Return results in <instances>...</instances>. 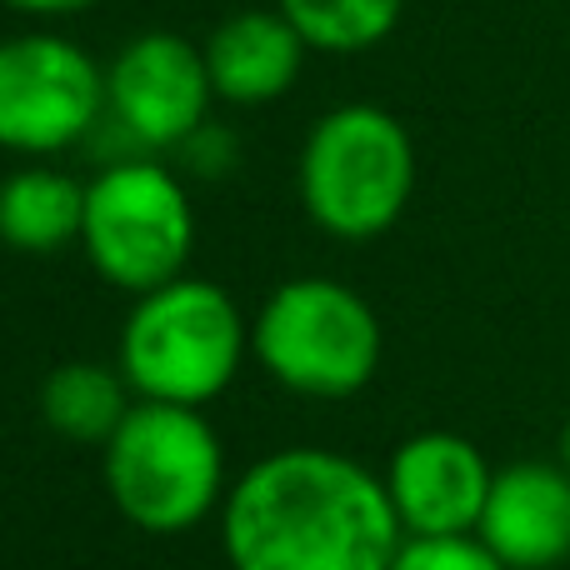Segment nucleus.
I'll use <instances>...</instances> for the list:
<instances>
[{
	"label": "nucleus",
	"instance_id": "f257e3e1",
	"mask_svg": "<svg viewBox=\"0 0 570 570\" xmlns=\"http://www.w3.org/2000/svg\"><path fill=\"white\" fill-rule=\"evenodd\" d=\"M405 546L385 481L335 451H276L226 495L236 570H391Z\"/></svg>",
	"mask_w": 570,
	"mask_h": 570
},
{
	"label": "nucleus",
	"instance_id": "f03ea898",
	"mask_svg": "<svg viewBox=\"0 0 570 570\" xmlns=\"http://www.w3.org/2000/svg\"><path fill=\"white\" fill-rule=\"evenodd\" d=\"M250 351V325L240 305L216 281L180 276L150 295H136V311L120 331V375L140 401L210 405Z\"/></svg>",
	"mask_w": 570,
	"mask_h": 570
},
{
	"label": "nucleus",
	"instance_id": "7ed1b4c3",
	"mask_svg": "<svg viewBox=\"0 0 570 570\" xmlns=\"http://www.w3.org/2000/svg\"><path fill=\"white\" fill-rule=\"evenodd\" d=\"M415 190V146L381 106H335L301 150V206L325 236L375 240L405 216Z\"/></svg>",
	"mask_w": 570,
	"mask_h": 570
},
{
	"label": "nucleus",
	"instance_id": "20e7f679",
	"mask_svg": "<svg viewBox=\"0 0 570 570\" xmlns=\"http://www.w3.org/2000/svg\"><path fill=\"white\" fill-rule=\"evenodd\" d=\"M106 491L116 511L150 535L206 521L226 491V455L210 421L190 405L136 401L106 441Z\"/></svg>",
	"mask_w": 570,
	"mask_h": 570
},
{
	"label": "nucleus",
	"instance_id": "39448f33",
	"mask_svg": "<svg viewBox=\"0 0 570 570\" xmlns=\"http://www.w3.org/2000/svg\"><path fill=\"white\" fill-rule=\"evenodd\" d=\"M80 246L100 281L130 295H150L186 276L196 250V206L180 176L160 160H110L86 186Z\"/></svg>",
	"mask_w": 570,
	"mask_h": 570
},
{
	"label": "nucleus",
	"instance_id": "423d86ee",
	"mask_svg": "<svg viewBox=\"0 0 570 570\" xmlns=\"http://www.w3.org/2000/svg\"><path fill=\"white\" fill-rule=\"evenodd\" d=\"M250 355L295 395L345 401L381 365V321L351 285L301 276L285 281L250 325Z\"/></svg>",
	"mask_w": 570,
	"mask_h": 570
},
{
	"label": "nucleus",
	"instance_id": "0eeeda50",
	"mask_svg": "<svg viewBox=\"0 0 570 570\" xmlns=\"http://www.w3.org/2000/svg\"><path fill=\"white\" fill-rule=\"evenodd\" d=\"M106 120V70L56 30L0 40V150L56 156Z\"/></svg>",
	"mask_w": 570,
	"mask_h": 570
},
{
	"label": "nucleus",
	"instance_id": "6e6552de",
	"mask_svg": "<svg viewBox=\"0 0 570 570\" xmlns=\"http://www.w3.org/2000/svg\"><path fill=\"white\" fill-rule=\"evenodd\" d=\"M216 100L206 70V50L176 30H146L106 70V116L140 150L186 146Z\"/></svg>",
	"mask_w": 570,
	"mask_h": 570
},
{
	"label": "nucleus",
	"instance_id": "1a4fd4ad",
	"mask_svg": "<svg viewBox=\"0 0 570 570\" xmlns=\"http://www.w3.org/2000/svg\"><path fill=\"white\" fill-rule=\"evenodd\" d=\"M495 471L465 435L451 431H421L391 455L385 491L401 515V531L411 541H451V535H475L491 495Z\"/></svg>",
	"mask_w": 570,
	"mask_h": 570
},
{
	"label": "nucleus",
	"instance_id": "9d476101",
	"mask_svg": "<svg viewBox=\"0 0 570 570\" xmlns=\"http://www.w3.org/2000/svg\"><path fill=\"white\" fill-rule=\"evenodd\" d=\"M475 541L505 570H551L570 561V471L546 461L495 471Z\"/></svg>",
	"mask_w": 570,
	"mask_h": 570
},
{
	"label": "nucleus",
	"instance_id": "9b49d317",
	"mask_svg": "<svg viewBox=\"0 0 570 570\" xmlns=\"http://www.w3.org/2000/svg\"><path fill=\"white\" fill-rule=\"evenodd\" d=\"M305 40L281 10H240L220 20L206 40V70L216 100L230 106H266L285 96L305 66Z\"/></svg>",
	"mask_w": 570,
	"mask_h": 570
},
{
	"label": "nucleus",
	"instance_id": "f8f14e48",
	"mask_svg": "<svg viewBox=\"0 0 570 570\" xmlns=\"http://www.w3.org/2000/svg\"><path fill=\"white\" fill-rule=\"evenodd\" d=\"M86 226V186L56 166H20L0 180V240L20 256H56Z\"/></svg>",
	"mask_w": 570,
	"mask_h": 570
},
{
	"label": "nucleus",
	"instance_id": "ddd939ff",
	"mask_svg": "<svg viewBox=\"0 0 570 570\" xmlns=\"http://www.w3.org/2000/svg\"><path fill=\"white\" fill-rule=\"evenodd\" d=\"M130 385L120 371L100 361H66L46 375L40 385V415L56 435L66 441H80V445H106L110 435L120 431L136 401H130Z\"/></svg>",
	"mask_w": 570,
	"mask_h": 570
},
{
	"label": "nucleus",
	"instance_id": "4468645a",
	"mask_svg": "<svg viewBox=\"0 0 570 570\" xmlns=\"http://www.w3.org/2000/svg\"><path fill=\"white\" fill-rule=\"evenodd\" d=\"M276 10L301 30V40L325 56L371 50L401 26L405 0H276Z\"/></svg>",
	"mask_w": 570,
	"mask_h": 570
},
{
	"label": "nucleus",
	"instance_id": "2eb2a0df",
	"mask_svg": "<svg viewBox=\"0 0 570 570\" xmlns=\"http://www.w3.org/2000/svg\"><path fill=\"white\" fill-rule=\"evenodd\" d=\"M391 570H505V566L475 535H451V541H411L405 535Z\"/></svg>",
	"mask_w": 570,
	"mask_h": 570
},
{
	"label": "nucleus",
	"instance_id": "dca6fc26",
	"mask_svg": "<svg viewBox=\"0 0 570 570\" xmlns=\"http://www.w3.org/2000/svg\"><path fill=\"white\" fill-rule=\"evenodd\" d=\"M6 10H20V16L36 20H60V16H80V10H96L100 0H0Z\"/></svg>",
	"mask_w": 570,
	"mask_h": 570
},
{
	"label": "nucleus",
	"instance_id": "f3484780",
	"mask_svg": "<svg viewBox=\"0 0 570 570\" xmlns=\"http://www.w3.org/2000/svg\"><path fill=\"white\" fill-rule=\"evenodd\" d=\"M561 465L570 471V421H566V431H561Z\"/></svg>",
	"mask_w": 570,
	"mask_h": 570
}]
</instances>
